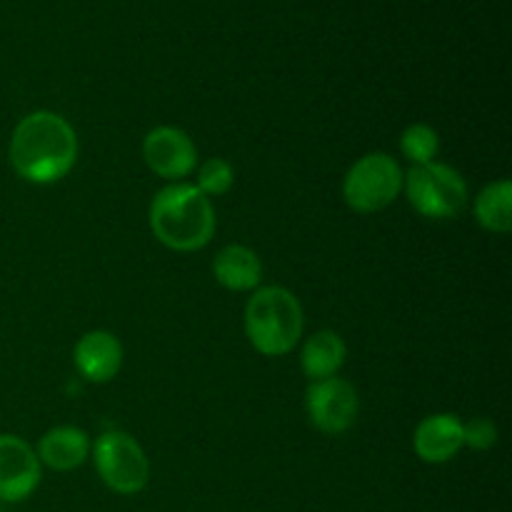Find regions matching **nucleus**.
Masks as SVG:
<instances>
[{
    "label": "nucleus",
    "mask_w": 512,
    "mask_h": 512,
    "mask_svg": "<svg viewBox=\"0 0 512 512\" xmlns=\"http://www.w3.org/2000/svg\"><path fill=\"white\" fill-rule=\"evenodd\" d=\"M78 160V135L58 113L35 110L25 115L10 138V165L35 185L58 183Z\"/></svg>",
    "instance_id": "obj_1"
},
{
    "label": "nucleus",
    "mask_w": 512,
    "mask_h": 512,
    "mask_svg": "<svg viewBox=\"0 0 512 512\" xmlns=\"http://www.w3.org/2000/svg\"><path fill=\"white\" fill-rule=\"evenodd\" d=\"M150 230L165 248L193 253L215 235V210L195 185H168L150 203Z\"/></svg>",
    "instance_id": "obj_2"
},
{
    "label": "nucleus",
    "mask_w": 512,
    "mask_h": 512,
    "mask_svg": "<svg viewBox=\"0 0 512 512\" xmlns=\"http://www.w3.org/2000/svg\"><path fill=\"white\" fill-rule=\"evenodd\" d=\"M303 328V308L288 288H260L245 305V335L260 355H288L303 338Z\"/></svg>",
    "instance_id": "obj_3"
},
{
    "label": "nucleus",
    "mask_w": 512,
    "mask_h": 512,
    "mask_svg": "<svg viewBox=\"0 0 512 512\" xmlns=\"http://www.w3.org/2000/svg\"><path fill=\"white\" fill-rule=\"evenodd\" d=\"M403 190L410 205L430 220H453L468 205V183L463 175L435 160L413 165L410 173L403 175Z\"/></svg>",
    "instance_id": "obj_4"
},
{
    "label": "nucleus",
    "mask_w": 512,
    "mask_h": 512,
    "mask_svg": "<svg viewBox=\"0 0 512 512\" xmlns=\"http://www.w3.org/2000/svg\"><path fill=\"white\" fill-rule=\"evenodd\" d=\"M93 463L105 488L118 495H138L148 488L150 463L133 435L108 430L93 445Z\"/></svg>",
    "instance_id": "obj_5"
},
{
    "label": "nucleus",
    "mask_w": 512,
    "mask_h": 512,
    "mask_svg": "<svg viewBox=\"0 0 512 512\" xmlns=\"http://www.w3.org/2000/svg\"><path fill=\"white\" fill-rule=\"evenodd\" d=\"M403 190V170L388 153H368L345 173L343 198L355 213H378L393 205Z\"/></svg>",
    "instance_id": "obj_6"
},
{
    "label": "nucleus",
    "mask_w": 512,
    "mask_h": 512,
    "mask_svg": "<svg viewBox=\"0 0 512 512\" xmlns=\"http://www.w3.org/2000/svg\"><path fill=\"white\" fill-rule=\"evenodd\" d=\"M305 410L313 428L325 435H340L358 420L360 400L353 385L335 375L310 383L305 390Z\"/></svg>",
    "instance_id": "obj_7"
},
{
    "label": "nucleus",
    "mask_w": 512,
    "mask_h": 512,
    "mask_svg": "<svg viewBox=\"0 0 512 512\" xmlns=\"http://www.w3.org/2000/svg\"><path fill=\"white\" fill-rule=\"evenodd\" d=\"M145 165L165 180L188 178L198 165V148L185 130L175 125H158L143 140Z\"/></svg>",
    "instance_id": "obj_8"
},
{
    "label": "nucleus",
    "mask_w": 512,
    "mask_h": 512,
    "mask_svg": "<svg viewBox=\"0 0 512 512\" xmlns=\"http://www.w3.org/2000/svg\"><path fill=\"white\" fill-rule=\"evenodd\" d=\"M40 485V460L18 435H0V500L23 503Z\"/></svg>",
    "instance_id": "obj_9"
},
{
    "label": "nucleus",
    "mask_w": 512,
    "mask_h": 512,
    "mask_svg": "<svg viewBox=\"0 0 512 512\" xmlns=\"http://www.w3.org/2000/svg\"><path fill=\"white\" fill-rule=\"evenodd\" d=\"M413 448L423 463H450L465 448L463 420L453 413L428 415L418 423L413 435Z\"/></svg>",
    "instance_id": "obj_10"
},
{
    "label": "nucleus",
    "mask_w": 512,
    "mask_h": 512,
    "mask_svg": "<svg viewBox=\"0 0 512 512\" xmlns=\"http://www.w3.org/2000/svg\"><path fill=\"white\" fill-rule=\"evenodd\" d=\"M73 363L88 383H110L123 368V345L108 330H90L75 343Z\"/></svg>",
    "instance_id": "obj_11"
},
{
    "label": "nucleus",
    "mask_w": 512,
    "mask_h": 512,
    "mask_svg": "<svg viewBox=\"0 0 512 512\" xmlns=\"http://www.w3.org/2000/svg\"><path fill=\"white\" fill-rule=\"evenodd\" d=\"M35 455L40 465H48L58 473H70L88 460L90 438L85 430L73 428V425H58L40 438Z\"/></svg>",
    "instance_id": "obj_12"
},
{
    "label": "nucleus",
    "mask_w": 512,
    "mask_h": 512,
    "mask_svg": "<svg viewBox=\"0 0 512 512\" xmlns=\"http://www.w3.org/2000/svg\"><path fill=\"white\" fill-rule=\"evenodd\" d=\"M213 278L233 293H248L263 280V263L258 253L245 245H225L213 260Z\"/></svg>",
    "instance_id": "obj_13"
},
{
    "label": "nucleus",
    "mask_w": 512,
    "mask_h": 512,
    "mask_svg": "<svg viewBox=\"0 0 512 512\" xmlns=\"http://www.w3.org/2000/svg\"><path fill=\"white\" fill-rule=\"evenodd\" d=\"M345 358H348L345 340L333 330H320V333L310 335L305 343L303 353H300V368H303L305 378L315 383V380L335 378L345 365Z\"/></svg>",
    "instance_id": "obj_14"
},
{
    "label": "nucleus",
    "mask_w": 512,
    "mask_h": 512,
    "mask_svg": "<svg viewBox=\"0 0 512 512\" xmlns=\"http://www.w3.org/2000/svg\"><path fill=\"white\" fill-rule=\"evenodd\" d=\"M475 218L490 233L505 235L512 230V183L495 180L488 183L475 198Z\"/></svg>",
    "instance_id": "obj_15"
},
{
    "label": "nucleus",
    "mask_w": 512,
    "mask_h": 512,
    "mask_svg": "<svg viewBox=\"0 0 512 512\" xmlns=\"http://www.w3.org/2000/svg\"><path fill=\"white\" fill-rule=\"evenodd\" d=\"M400 150L413 165L433 163L440 150L438 130L428 123H413L400 135Z\"/></svg>",
    "instance_id": "obj_16"
},
{
    "label": "nucleus",
    "mask_w": 512,
    "mask_h": 512,
    "mask_svg": "<svg viewBox=\"0 0 512 512\" xmlns=\"http://www.w3.org/2000/svg\"><path fill=\"white\" fill-rule=\"evenodd\" d=\"M235 183V170L228 160L210 158L200 165L198 170V185L195 188L205 195V198H218L225 195Z\"/></svg>",
    "instance_id": "obj_17"
},
{
    "label": "nucleus",
    "mask_w": 512,
    "mask_h": 512,
    "mask_svg": "<svg viewBox=\"0 0 512 512\" xmlns=\"http://www.w3.org/2000/svg\"><path fill=\"white\" fill-rule=\"evenodd\" d=\"M463 440L465 448L490 450L498 443V428L493 425V420L475 418L470 423H463Z\"/></svg>",
    "instance_id": "obj_18"
}]
</instances>
